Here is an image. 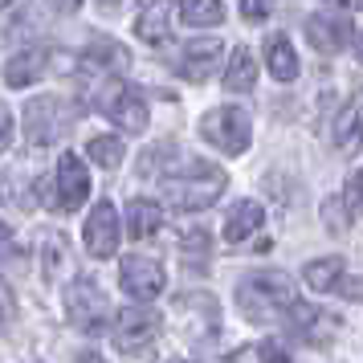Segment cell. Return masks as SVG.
Instances as JSON below:
<instances>
[{
    "label": "cell",
    "instance_id": "6da1fadb",
    "mask_svg": "<svg viewBox=\"0 0 363 363\" xmlns=\"http://www.w3.org/2000/svg\"><path fill=\"white\" fill-rule=\"evenodd\" d=\"M220 192H225V172L204 160H192L184 176L164 180V200L176 208H208Z\"/></svg>",
    "mask_w": 363,
    "mask_h": 363
},
{
    "label": "cell",
    "instance_id": "7a4b0ae2",
    "mask_svg": "<svg viewBox=\"0 0 363 363\" xmlns=\"http://www.w3.org/2000/svg\"><path fill=\"white\" fill-rule=\"evenodd\" d=\"M237 302H241V311H245L249 318H278V314L290 311V302H294V286H290L286 274L265 269V274H253V278L241 281Z\"/></svg>",
    "mask_w": 363,
    "mask_h": 363
},
{
    "label": "cell",
    "instance_id": "3957f363",
    "mask_svg": "<svg viewBox=\"0 0 363 363\" xmlns=\"http://www.w3.org/2000/svg\"><path fill=\"white\" fill-rule=\"evenodd\" d=\"M200 135L204 143H213L225 155H241L253 139V118L245 106H213L208 115L200 118Z\"/></svg>",
    "mask_w": 363,
    "mask_h": 363
},
{
    "label": "cell",
    "instance_id": "277c9868",
    "mask_svg": "<svg viewBox=\"0 0 363 363\" xmlns=\"http://www.w3.org/2000/svg\"><path fill=\"white\" fill-rule=\"evenodd\" d=\"M160 339V314L147 306H123L115 314V351L123 355H143Z\"/></svg>",
    "mask_w": 363,
    "mask_h": 363
},
{
    "label": "cell",
    "instance_id": "5b68a950",
    "mask_svg": "<svg viewBox=\"0 0 363 363\" xmlns=\"http://www.w3.org/2000/svg\"><path fill=\"white\" fill-rule=\"evenodd\" d=\"M86 196H90V172L74 151H66L57 160V172H53V196H50L53 213H74V208L86 204Z\"/></svg>",
    "mask_w": 363,
    "mask_h": 363
},
{
    "label": "cell",
    "instance_id": "8992f818",
    "mask_svg": "<svg viewBox=\"0 0 363 363\" xmlns=\"http://www.w3.org/2000/svg\"><path fill=\"white\" fill-rule=\"evenodd\" d=\"M69 127V115H66V102L57 99H33L25 106V139L33 147H50L57 143Z\"/></svg>",
    "mask_w": 363,
    "mask_h": 363
},
{
    "label": "cell",
    "instance_id": "52a82bcc",
    "mask_svg": "<svg viewBox=\"0 0 363 363\" xmlns=\"http://www.w3.org/2000/svg\"><path fill=\"white\" fill-rule=\"evenodd\" d=\"M82 241H86V253L90 257H115L118 249V213L111 200H99L94 208H90V216H86L82 225Z\"/></svg>",
    "mask_w": 363,
    "mask_h": 363
},
{
    "label": "cell",
    "instance_id": "ba28073f",
    "mask_svg": "<svg viewBox=\"0 0 363 363\" xmlns=\"http://www.w3.org/2000/svg\"><path fill=\"white\" fill-rule=\"evenodd\" d=\"M118 286L135 298V302H151L164 294V265L151 257H127L118 265Z\"/></svg>",
    "mask_w": 363,
    "mask_h": 363
},
{
    "label": "cell",
    "instance_id": "9c48e42d",
    "mask_svg": "<svg viewBox=\"0 0 363 363\" xmlns=\"http://www.w3.org/2000/svg\"><path fill=\"white\" fill-rule=\"evenodd\" d=\"M66 311L78 330H99L106 323V298L94 281H74L66 294Z\"/></svg>",
    "mask_w": 363,
    "mask_h": 363
},
{
    "label": "cell",
    "instance_id": "30bf717a",
    "mask_svg": "<svg viewBox=\"0 0 363 363\" xmlns=\"http://www.w3.org/2000/svg\"><path fill=\"white\" fill-rule=\"evenodd\" d=\"M286 318H290V330H294V335H302V339H306V343H314V347L330 343V335L339 330V318H335V314L318 311V306H306V302H298V298L290 302Z\"/></svg>",
    "mask_w": 363,
    "mask_h": 363
},
{
    "label": "cell",
    "instance_id": "8fae6325",
    "mask_svg": "<svg viewBox=\"0 0 363 363\" xmlns=\"http://www.w3.org/2000/svg\"><path fill=\"white\" fill-rule=\"evenodd\" d=\"M102 106H106V118H111L115 127H123V131L139 135L143 127H147V102L139 99L135 90H127V86H118V90H111Z\"/></svg>",
    "mask_w": 363,
    "mask_h": 363
},
{
    "label": "cell",
    "instance_id": "7c38bea8",
    "mask_svg": "<svg viewBox=\"0 0 363 363\" xmlns=\"http://www.w3.org/2000/svg\"><path fill=\"white\" fill-rule=\"evenodd\" d=\"M220 62H225V45L213 41V37H204V41H188L184 45L180 69H184V78L204 82V78H213L216 69H220Z\"/></svg>",
    "mask_w": 363,
    "mask_h": 363
},
{
    "label": "cell",
    "instance_id": "4fadbf2b",
    "mask_svg": "<svg viewBox=\"0 0 363 363\" xmlns=\"http://www.w3.org/2000/svg\"><path fill=\"white\" fill-rule=\"evenodd\" d=\"M343 257H318V262H311L306 269H302V281L311 286V290H318V294H327V290H343L347 298L359 294V286L355 281H343Z\"/></svg>",
    "mask_w": 363,
    "mask_h": 363
},
{
    "label": "cell",
    "instance_id": "5bb4252c",
    "mask_svg": "<svg viewBox=\"0 0 363 363\" xmlns=\"http://www.w3.org/2000/svg\"><path fill=\"white\" fill-rule=\"evenodd\" d=\"M50 57L53 53L45 45H29L25 53H17L9 66H4V82L13 86V90H25V86H33L37 78H45V69H50Z\"/></svg>",
    "mask_w": 363,
    "mask_h": 363
},
{
    "label": "cell",
    "instance_id": "9a60e30c",
    "mask_svg": "<svg viewBox=\"0 0 363 363\" xmlns=\"http://www.w3.org/2000/svg\"><path fill=\"white\" fill-rule=\"evenodd\" d=\"M306 37H311V45L318 53H335L351 41V25L343 17H335V13H314L306 21Z\"/></svg>",
    "mask_w": 363,
    "mask_h": 363
},
{
    "label": "cell",
    "instance_id": "2e32d148",
    "mask_svg": "<svg viewBox=\"0 0 363 363\" xmlns=\"http://www.w3.org/2000/svg\"><path fill=\"white\" fill-rule=\"evenodd\" d=\"M359 135H363V90H355L343 102V111L335 115V123H330V139H335L339 151H351L359 143Z\"/></svg>",
    "mask_w": 363,
    "mask_h": 363
},
{
    "label": "cell",
    "instance_id": "e0dca14e",
    "mask_svg": "<svg viewBox=\"0 0 363 363\" xmlns=\"http://www.w3.org/2000/svg\"><path fill=\"white\" fill-rule=\"evenodd\" d=\"M135 37L147 45H164L172 37V0H151L143 4V13L135 21Z\"/></svg>",
    "mask_w": 363,
    "mask_h": 363
},
{
    "label": "cell",
    "instance_id": "ac0fdd59",
    "mask_svg": "<svg viewBox=\"0 0 363 363\" xmlns=\"http://www.w3.org/2000/svg\"><path fill=\"white\" fill-rule=\"evenodd\" d=\"M262 220H265L262 204H253V200H237V204L229 208V216H225V241L237 245V241L253 237V233L262 229Z\"/></svg>",
    "mask_w": 363,
    "mask_h": 363
},
{
    "label": "cell",
    "instance_id": "d6986e66",
    "mask_svg": "<svg viewBox=\"0 0 363 363\" xmlns=\"http://www.w3.org/2000/svg\"><path fill=\"white\" fill-rule=\"evenodd\" d=\"M225 86H229L233 94H249L253 86H257V62H253V53L245 45H237L229 53V66H225Z\"/></svg>",
    "mask_w": 363,
    "mask_h": 363
},
{
    "label": "cell",
    "instance_id": "ffe728a7",
    "mask_svg": "<svg viewBox=\"0 0 363 363\" xmlns=\"http://www.w3.org/2000/svg\"><path fill=\"white\" fill-rule=\"evenodd\" d=\"M160 225H164V213H160L155 200H131V204H127V233H131L135 241L155 237Z\"/></svg>",
    "mask_w": 363,
    "mask_h": 363
},
{
    "label": "cell",
    "instance_id": "44dd1931",
    "mask_svg": "<svg viewBox=\"0 0 363 363\" xmlns=\"http://www.w3.org/2000/svg\"><path fill=\"white\" fill-rule=\"evenodd\" d=\"M265 66H269V74H274L278 82H294V78H298L294 45H290L281 33H274L269 41H265Z\"/></svg>",
    "mask_w": 363,
    "mask_h": 363
},
{
    "label": "cell",
    "instance_id": "7402d4cb",
    "mask_svg": "<svg viewBox=\"0 0 363 363\" xmlns=\"http://www.w3.org/2000/svg\"><path fill=\"white\" fill-rule=\"evenodd\" d=\"M180 17L196 29H208V25L225 21V4L220 0H180Z\"/></svg>",
    "mask_w": 363,
    "mask_h": 363
},
{
    "label": "cell",
    "instance_id": "603a6c76",
    "mask_svg": "<svg viewBox=\"0 0 363 363\" xmlns=\"http://www.w3.org/2000/svg\"><path fill=\"white\" fill-rule=\"evenodd\" d=\"M86 155H90L99 167H118L123 155H127V143H123L118 135H94V139L86 143Z\"/></svg>",
    "mask_w": 363,
    "mask_h": 363
},
{
    "label": "cell",
    "instance_id": "cb8c5ba5",
    "mask_svg": "<svg viewBox=\"0 0 363 363\" xmlns=\"http://www.w3.org/2000/svg\"><path fill=\"white\" fill-rule=\"evenodd\" d=\"M33 184L25 180V176H21V172H9V176H0V200H4V204H13V208H21V213H25V208H33Z\"/></svg>",
    "mask_w": 363,
    "mask_h": 363
},
{
    "label": "cell",
    "instance_id": "d4e9b609",
    "mask_svg": "<svg viewBox=\"0 0 363 363\" xmlns=\"http://www.w3.org/2000/svg\"><path fill=\"white\" fill-rule=\"evenodd\" d=\"M86 66H94L99 74H106V69H127V53L118 50L115 41H94L86 50Z\"/></svg>",
    "mask_w": 363,
    "mask_h": 363
},
{
    "label": "cell",
    "instance_id": "484cf974",
    "mask_svg": "<svg viewBox=\"0 0 363 363\" xmlns=\"http://www.w3.org/2000/svg\"><path fill=\"white\" fill-rule=\"evenodd\" d=\"M45 278H57V269H66V237H45Z\"/></svg>",
    "mask_w": 363,
    "mask_h": 363
},
{
    "label": "cell",
    "instance_id": "4316f807",
    "mask_svg": "<svg viewBox=\"0 0 363 363\" xmlns=\"http://www.w3.org/2000/svg\"><path fill=\"white\" fill-rule=\"evenodd\" d=\"M233 359H286L278 347L269 343H257V347H241V351H233Z\"/></svg>",
    "mask_w": 363,
    "mask_h": 363
},
{
    "label": "cell",
    "instance_id": "83f0119b",
    "mask_svg": "<svg viewBox=\"0 0 363 363\" xmlns=\"http://www.w3.org/2000/svg\"><path fill=\"white\" fill-rule=\"evenodd\" d=\"M13 127H17V123H13V111L0 102V151L13 147Z\"/></svg>",
    "mask_w": 363,
    "mask_h": 363
},
{
    "label": "cell",
    "instance_id": "f1b7e54d",
    "mask_svg": "<svg viewBox=\"0 0 363 363\" xmlns=\"http://www.w3.org/2000/svg\"><path fill=\"white\" fill-rule=\"evenodd\" d=\"M241 17L245 21H265L269 17V0H241Z\"/></svg>",
    "mask_w": 363,
    "mask_h": 363
},
{
    "label": "cell",
    "instance_id": "f546056e",
    "mask_svg": "<svg viewBox=\"0 0 363 363\" xmlns=\"http://www.w3.org/2000/svg\"><path fill=\"white\" fill-rule=\"evenodd\" d=\"M347 200L355 204V213H363V172L351 176V184H347Z\"/></svg>",
    "mask_w": 363,
    "mask_h": 363
},
{
    "label": "cell",
    "instance_id": "4dcf8cb0",
    "mask_svg": "<svg viewBox=\"0 0 363 363\" xmlns=\"http://www.w3.org/2000/svg\"><path fill=\"white\" fill-rule=\"evenodd\" d=\"M13 323V294H9V286L0 281V330Z\"/></svg>",
    "mask_w": 363,
    "mask_h": 363
},
{
    "label": "cell",
    "instance_id": "1f68e13d",
    "mask_svg": "<svg viewBox=\"0 0 363 363\" xmlns=\"http://www.w3.org/2000/svg\"><path fill=\"white\" fill-rule=\"evenodd\" d=\"M180 237H184V245H196V249L208 245V233H204V229H184Z\"/></svg>",
    "mask_w": 363,
    "mask_h": 363
},
{
    "label": "cell",
    "instance_id": "d6a6232c",
    "mask_svg": "<svg viewBox=\"0 0 363 363\" xmlns=\"http://www.w3.org/2000/svg\"><path fill=\"white\" fill-rule=\"evenodd\" d=\"M339 208H343V200H330V204H327V216H330V229H343V225H347V216L339 213Z\"/></svg>",
    "mask_w": 363,
    "mask_h": 363
},
{
    "label": "cell",
    "instance_id": "836d02e7",
    "mask_svg": "<svg viewBox=\"0 0 363 363\" xmlns=\"http://www.w3.org/2000/svg\"><path fill=\"white\" fill-rule=\"evenodd\" d=\"M53 4H57L62 13H78V9H82V0H53Z\"/></svg>",
    "mask_w": 363,
    "mask_h": 363
},
{
    "label": "cell",
    "instance_id": "e575fe53",
    "mask_svg": "<svg viewBox=\"0 0 363 363\" xmlns=\"http://www.w3.org/2000/svg\"><path fill=\"white\" fill-rule=\"evenodd\" d=\"M327 4H335V9H343V13H347V9H359V0H327Z\"/></svg>",
    "mask_w": 363,
    "mask_h": 363
},
{
    "label": "cell",
    "instance_id": "d590c367",
    "mask_svg": "<svg viewBox=\"0 0 363 363\" xmlns=\"http://www.w3.org/2000/svg\"><path fill=\"white\" fill-rule=\"evenodd\" d=\"M4 241H9V225L0 220V249H4Z\"/></svg>",
    "mask_w": 363,
    "mask_h": 363
},
{
    "label": "cell",
    "instance_id": "8d00e7d4",
    "mask_svg": "<svg viewBox=\"0 0 363 363\" xmlns=\"http://www.w3.org/2000/svg\"><path fill=\"white\" fill-rule=\"evenodd\" d=\"M355 53H359V62H363V29H359V37H355Z\"/></svg>",
    "mask_w": 363,
    "mask_h": 363
},
{
    "label": "cell",
    "instance_id": "74e56055",
    "mask_svg": "<svg viewBox=\"0 0 363 363\" xmlns=\"http://www.w3.org/2000/svg\"><path fill=\"white\" fill-rule=\"evenodd\" d=\"M4 4H13V0H0V9H4Z\"/></svg>",
    "mask_w": 363,
    "mask_h": 363
}]
</instances>
